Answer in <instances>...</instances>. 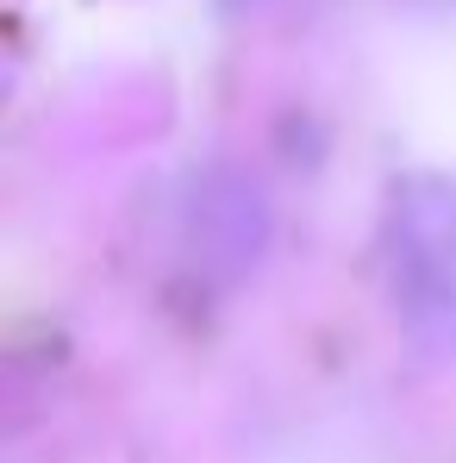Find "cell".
Masks as SVG:
<instances>
[{
    "mask_svg": "<svg viewBox=\"0 0 456 463\" xmlns=\"http://www.w3.org/2000/svg\"><path fill=\"white\" fill-rule=\"evenodd\" d=\"M381 269L406 345L432 364H456V175L406 169L387 188Z\"/></svg>",
    "mask_w": 456,
    "mask_h": 463,
    "instance_id": "obj_1",
    "label": "cell"
}]
</instances>
